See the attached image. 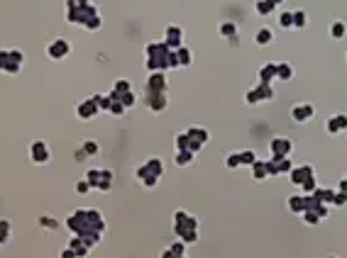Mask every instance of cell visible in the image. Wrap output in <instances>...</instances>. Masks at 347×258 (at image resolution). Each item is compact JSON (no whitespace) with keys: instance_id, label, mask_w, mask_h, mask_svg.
Masks as SVG:
<instances>
[{"instance_id":"4","label":"cell","mask_w":347,"mask_h":258,"mask_svg":"<svg viewBox=\"0 0 347 258\" xmlns=\"http://www.w3.org/2000/svg\"><path fill=\"white\" fill-rule=\"evenodd\" d=\"M171 52L174 49H169L166 47V42L161 39V42H149L147 47H144V54H147V59H144V66H147V71L149 73H154V71H169L171 69Z\"/></svg>"},{"instance_id":"44","label":"cell","mask_w":347,"mask_h":258,"mask_svg":"<svg viewBox=\"0 0 347 258\" xmlns=\"http://www.w3.org/2000/svg\"><path fill=\"white\" fill-rule=\"evenodd\" d=\"M301 188H303V195H310V192H315V190H318V180H315V175H313V178H308V180H306Z\"/></svg>"},{"instance_id":"53","label":"cell","mask_w":347,"mask_h":258,"mask_svg":"<svg viewBox=\"0 0 347 258\" xmlns=\"http://www.w3.org/2000/svg\"><path fill=\"white\" fill-rule=\"evenodd\" d=\"M74 5H88V3H93V0H71Z\"/></svg>"},{"instance_id":"45","label":"cell","mask_w":347,"mask_h":258,"mask_svg":"<svg viewBox=\"0 0 347 258\" xmlns=\"http://www.w3.org/2000/svg\"><path fill=\"white\" fill-rule=\"evenodd\" d=\"M169 248L174 251V256H186V243H184L181 239H179V241H174Z\"/></svg>"},{"instance_id":"36","label":"cell","mask_w":347,"mask_h":258,"mask_svg":"<svg viewBox=\"0 0 347 258\" xmlns=\"http://www.w3.org/2000/svg\"><path fill=\"white\" fill-rule=\"evenodd\" d=\"M279 27H284V30H291V27H293V13H291V10L279 13Z\"/></svg>"},{"instance_id":"23","label":"cell","mask_w":347,"mask_h":258,"mask_svg":"<svg viewBox=\"0 0 347 258\" xmlns=\"http://www.w3.org/2000/svg\"><path fill=\"white\" fill-rule=\"evenodd\" d=\"M296 76V69H293V64H276V78L279 81H291Z\"/></svg>"},{"instance_id":"31","label":"cell","mask_w":347,"mask_h":258,"mask_svg":"<svg viewBox=\"0 0 347 258\" xmlns=\"http://www.w3.org/2000/svg\"><path fill=\"white\" fill-rule=\"evenodd\" d=\"M13 236V224L8 219H0V246H5Z\"/></svg>"},{"instance_id":"14","label":"cell","mask_w":347,"mask_h":258,"mask_svg":"<svg viewBox=\"0 0 347 258\" xmlns=\"http://www.w3.org/2000/svg\"><path fill=\"white\" fill-rule=\"evenodd\" d=\"M164 42H166V47L169 49H181L184 47V30L179 27V25H169L166 27V32H164Z\"/></svg>"},{"instance_id":"6","label":"cell","mask_w":347,"mask_h":258,"mask_svg":"<svg viewBox=\"0 0 347 258\" xmlns=\"http://www.w3.org/2000/svg\"><path fill=\"white\" fill-rule=\"evenodd\" d=\"M83 178H86V180L91 183V188L98 190V192H110V188H113V183H115V173H113L110 168H88Z\"/></svg>"},{"instance_id":"19","label":"cell","mask_w":347,"mask_h":258,"mask_svg":"<svg viewBox=\"0 0 347 258\" xmlns=\"http://www.w3.org/2000/svg\"><path fill=\"white\" fill-rule=\"evenodd\" d=\"M286 205H289V209H291L293 214H303V212L308 209V205H306V195H291V197L286 200Z\"/></svg>"},{"instance_id":"7","label":"cell","mask_w":347,"mask_h":258,"mask_svg":"<svg viewBox=\"0 0 347 258\" xmlns=\"http://www.w3.org/2000/svg\"><path fill=\"white\" fill-rule=\"evenodd\" d=\"M74 112H76V117H78L81 122H91V120H96V117L103 112V110H100V93L88 95V98H83L81 103H76Z\"/></svg>"},{"instance_id":"10","label":"cell","mask_w":347,"mask_h":258,"mask_svg":"<svg viewBox=\"0 0 347 258\" xmlns=\"http://www.w3.org/2000/svg\"><path fill=\"white\" fill-rule=\"evenodd\" d=\"M291 151H293V141L289 137H274L269 144L271 158H286V156H291Z\"/></svg>"},{"instance_id":"38","label":"cell","mask_w":347,"mask_h":258,"mask_svg":"<svg viewBox=\"0 0 347 258\" xmlns=\"http://www.w3.org/2000/svg\"><path fill=\"white\" fill-rule=\"evenodd\" d=\"M117 100L122 103V107H125V110H130V107L137 103V95H135V90H127V93H122Z\"/></svg>"},{"instance_id":"21","label":"cell","mask_w":347,"mask_h":258,"mask_svg":"<svg viewBox=\"0 0 347 258\" xmlns=\"http://www.w3.org/2000/svg\"><path fill=\"white\" fill-rule=\"evenodd\" d=\"M37 224H39L42 229H47V231H57V229L61 226V222H59L57 217H52V214H39V217H37Z\"/></svg>"},{"instance_id":"32","label":"cell","mask_w":347,"mask_h":258,"mask_svg":"<svg viewBox=\"0 0 347 258\" xmlns=\"http://www.w3.org/2000/svg\"><path fill=\"white\" fill-rule=\"evenodd\" d=\"M176 59H179V66H191L193 64V52L181 47V49H176Z\"/></svg>"},{"instance_id":"46","label":"cell","mask_w":347,"mask_h":258,"mask_svg":"<svg viewBox=\"0 0 347 258\" xmlns=\"http://www.w3.org/2000/svg\"><path fill=\"white\" fill-rule=\"evenodd\" d=\"M342 205H347V192H340V190L335 188V197H332V207H342Z\"/></svg>"},{"instance_id":"47","label":"cell","mask_w":347,"mask_h":258,"mask_svg":"<svg viewBox=\"0 0 347 258\" xmlns=\"http://www.w3.org/2000/svg\"><path fill=\"white\" fill-rule=\"evenodd\" d=\"M245 103H250V105H257V103H262L254 88H250V90H247V95H245Z\"/></svg>"},{"instance_id":"35","label":"cell","mask_w":347,"mask_h":258,"mask_svg":"<svg viewBox=\"0 0 347 258\" xmlns=\"http://www.w3.org/2000/svg\"><path fill=\"white\" fill-rule=\"evenodd\" d=\"M306 25H308L306 10H293V30H303Z\"/></svg>"},{"instance_id":"49","label":"cell","mask_w":347,"mask_h":258,"mask_svg":"<svg viewBox=\"0 0 347 258\" xmlns=\"http://www.w3.org/2000/svg\"><path fill=\"white\" fill-rule=\"evenodd\" d=\"M267 163V173L271 175V178H276L279 175V171H276V163H274V158H269V161H264Z\"/></svg>"},{"instance_id":"34","label":"cell","mask_w":347,"mask_h":258,"mask_svg":"<svg viewBox=\"0 0 347 258\" xmlns=\"http://www.w3.org/2000/svg\"><path fill=\"white\" fill-rule=\"evenodd\" d=\"M127 90H132V86H130V81H127V78H117V81H115V86H113V90H110V93H113V95H117V98H120V95H122V93H127Z\"/></svg>"},{"instance_id":"27","label":"cell","mask_w":347,"mask_h":258,"mask_svg":"<svg viewBox=\"0 0 347 258\" xmlns=\"http://www.w3.org/2000/svg\"><path fill=\"white\" fill-rule=\"evenodd\" d=\"M274 78H276V64H264L259 69V81L262 83H271Z\"/></svg>"},{"instance_id":"39","label":"cell","mask_w":347,"mask_h":258,"mask_svg":"<svg viewBox=\"0 0 347 258\" xmlns=\"http://www.w3.org/2000/svg\"><path fill=\"white\" fill-rule=\"evenodd\" d=\"M176 151H191V141H189V134H186V132L176 134Z\"/></svg>"},{"instance_id":"41","label":"cell","mask_w":347,"mask_h":258,"mask_svg":"<svg viewBox=\"0 0 347 258\" xmlns=\"http://www.w3.org/2000/svg\"><path fill=\"white\" fill-rule=\"evenodd\" d=\"M225 168H230V171L242 168V163H240V151H237V154H228V156H225Z\"/></svg>"},{"instance_id":"5","label":"cell","mask_w":347,"mask_h":258,"mask_svg":"<svg viewBox=\"0 0 347 258\" xmlns=\"http://www.w3.org/2000/svg\"><path fill=\"white\" fill-rule=\"evenodd\" d=\"M25 66V52L22 49H0V73L15 76Z\"/></svg>"},{"instance_id":"20","label":"cell","mask_w":347,"mask_h":258,"mask_svg":"<svg viewBox=\"0 0 347 258\" xmlns=\"http://www.w3.org/2000/svg\"><path fill=\"white\" fill-rule=\"evenodd\" d=\"M254 42H257L259 47H269V44H274V32H271V27H262V30H257Z\"/></svg>"},{"instance_id":"54","label":"cell","mask_w":347,"mask_h":258,"mask_svg":"<svg viewBox=\"0 0 347 258\" xmlns=\"http://www.w3.org/2000/svg\"><path fill=\"white\" fill-rule=\"evenodd\" d=\"M325 258H340V256H325Z\"/></svg>"},{"instance_id":"3","label":"cell","mask_w":347,"mask_h":258,"mask_svg":"<svg viewBox=\"0 0 347 258\" xmlns=\"http://www.w3.org/2000/svg\"><path fill=\"white\" fill-rule=\"evenodd\" d=\"M174 234H176L186 246L198 241V217L186 212V209H176L174 212Z\"/></svg>"},{"instance_id":"42","label":"cell","mask_w":347,"mask_h":258,"mask_svg":"<svg viewBox=\"0 0 347 258\" xmlns=\"http://www.w3.org/2000/svg\"><path fill=\"white\" fill-rule=\"evenodd\" d=\"M301 217H303V222H306L308 226H315V224H320V222H323V219H320V217H318V214H315L313 209H306V212H303Z\"/></svg>"},{"instance_id":"8","label":"cell","mask_w":347,"mask_h":258,"mask_svg":"<svg viewBox=\"0 0 347 258\" xmlns=\"http://www.w3.org/2000/svg\"><path fill=\"white\" fill-rule=\"evenodd\" d=\"M69 54H71V42L64 37H57L47 44V59H52V61H64Z\"/></svg>"},{"instance_id":"52","label":"cell","mask_w":347,"mask_h":258,"mask_svg":"<svg viewBox=\"0 0 347 258\" xmlns=\"http://www.w3.org/2000/svg\"><path fill=\"white\" fill-rule=\"evenodd\" d=\"M337 190H340V192H347V178H342V180L337 183Z\"/></svg>"},{"instance_id":"30","label":"cell","mask_w":347,"mask_h":258,"mask_svg":"<svg viewBox=\"0 0 347 258\" xmlns=\"http://www.w3.org/2000/svg\"><path fill=\"white\" fill-rule=\"evenodd\" d=\"M250 171H252V178H254V180H264V178H269V173H267V163H264V161H254V163L250 166Z\"/></svg>"},{"instance_id":"13","label":"cell","mask_w":347,"mask_h":258,"mask_svg":"<svg viewBox=\"0 0 347 258\" xmlns=\"http://www.w3.org/2000/svg\"><path fill=\"white\" fill-rule=\"evenodd\" d=\"M315 175V166L313 163H301V166H293L291 168V173H289V178H291V183L296 185V188H301L308 178H313Z\"/></svg>"},{"instance_id":"57","label":"cell","mask_w":347,"mask_h":258,"mask_svg":"<svg viewBox=\"0 0 347 258\" xmlns=\"http://www.w3.org/2000/svg\"><path fill=\"white\" fill-rule=\"evenodd\" d=\"M345 178H347V175H345Z\"/></svg>"},{"instance_id":"25","label":"cell","mask_w":347,"mask_h":258,"mask_svg":"<svg viewBox=\"0 0 347 258\" xmlns=\"http://www.w3.org/2000/svg\"><path fill=\"white\" fill-rule=\"evenodd\" d=\"M328 32H330V37H332V39H342V37L347 34V25H345L342 20H332V22H330V27H328Z\"/></svg>"},{"instance_id":"43","label":"cell","mask_w":347,"mask_h":258,"mask_svg":"<svg viewBox=\"0 0 347 258\" xmlns=\"http://www.w3.org/2000/svg\"><path fill=\"white\" fill-rule=\"evenodd\" d=\"M74 188H76V192H78V195H88V192L93 190V188H91V183H88L86 178H81V180H76V185H74Z\"/></svg>"},{"instance_id":"15","label":"cell","mask_w":347,"mask_h":258,"mask_svg":"<svg viewBox=\"0 0 347 258\" xmlns=\"http://www.w3.org/2000/svg\"><path fill=\"white\" fill-rule=\"evenodd\" d=\"M169 90V81L164 71H154L147 76V93H166Z\"/></svg>"},{"instance_id":"29","label":"cell","mask_w":347,"mask_h":258,"mask_svg":"<svg viewBox=\"0 0 347 258\" xmlns=\"http://www.w3.org/2000/svg\"><path fill=\"white\" fill-rule=\"evenodd\" d=\"M196 161V154L193 151H176V154H174V163H176V166H189V163H193Z\"/></svg>"},{"instance_id":"1","label":"cell","mask_w":347,"mask_h":258,"mask_svg":"<svg viewBox=\"0 0 347 258\" xmlns=\"http://www.w3.org/2000/svg\"><path fill=\"white\" fill-rule=\"evenodd\" d=\"M74 236H81L88 248L98 246L105 234V217L98 209H76L64 222Z\"/></svg>"},{"instance_id":"55","label":"cell","mask_w":347,"mask_h":258,"mask_svg":"<svg viewBox=\"0 0 347 258\" xmlns=\"http://www.w3.org/2000/svg\"><path fill=\"white\" fill-rule=\"evenodd\" d=\"M176 258H186V256H176Z\"/></svg>"},{"instance_id":"16","label":"cell","mask_w":347,"mask_h":258,"mask_svg":"<svg viewBox=\"0 0 347 258\" xmlns=\"http://www.w3.org/2000/svg\"><path fill=\"white\" fill-rule=\"evenodd\" d=\"M98 154H100V144H98L96 139H83L81 146L74 151V158H76V161H86V158L98 156Z\"/></svg>"},{"instance_id":"12","label":"cell","mask_w":347,"mask_h":258,"mask_svg":"<svg viewBox=\"0 0 347 258\" xmlns=\"http://www.w3.org/2000/svg\"><path fill=\"white\" fill-rule=\"evenodd\" d=\"M291 120L293 122H298V124H306V122H310L313 120V115H315V105L313 103H298V105H293L291 107Z\"/></svg>"},{"instance_id":"28","label":"cell","mask_w":347,"mask_h":258,"mask_svg":"<svg viewBox=\"0 0 347 258\" xmlns=\"http://www.w3.org/2000/svg\"><path fill=\"white\" fill-rule=\"evenodd\" d=\"M254 90H257V95H259L262 103L264 100H274V86L271 83H262L259 81V86H254Z\"/></svg>"},{"instance_id":"26","label":"cell","mask_w":347,"mask_h":258,"mask_svg":"<svg viewBox=\"0 0 347 258\" xmlns=\"http://www.w3.org/2000/svg\"><path fill=\"white\" fill-rule=\"evenodd\" d=\"M144 166H147V171H149L152 175H159V178H161V173H164V161H161L159 156L147 158V161H144Z\"/></svg>"},{"instance_id":"2","label":"cell","mask_w":347,"mask_h":258,"mask_svg":"<svg viewBox=\"0 0 347 258\" xmlns=\"http://www.w3.org/2000/svg\"><path fill=\"white\" fill-rule=\"evenodd\" d=\"M66 22L83 27L86 32H98L103 27V17L98 5L88 3V5H74L71 0H66Z\"/></svg>"},{"instance_id":"48","label":"cell","mask_w":347,"mask_h":258,"mask_svg":"<svg viewBox=\"0 0 347 258\" xmlns=\"http://www.w3.org/2000/svg\"><path fill=\"white\" fill-rule=\"evenodd\" d=\"M59 258H78V256H76V251H74L71 246H64V248L59 251Z\"/></svg>"},{"instance_id":"9","label":"cell","mask_w":347,"mask_h":258,"mask_svg":"<svg viewBox=\"0 0 347 258\" xmlns=\"http://www.w3.org/2000/svg\"><path fill=\"white\" fill-rule=\"evenodd\" d=\"M30 161L37 163V166H47V163L52 161V149H49V144L42 141V139H35V141L30 144Z\"/></svg>"},{"instance_id":"40","label":"cell","mask_w":347,"mask_h":258,"mask_svg":"<svg viewBox=\"0 0 347 258\" xmlns=\"http://www.w3.org/2000/svg\"><path fill=\"white\" fill-rule=\"evenodd\" d=\"M257 161V154L252 151V149H245V151H240V163L242 166H252Z\"/></svg>"},{"instance_id":"56","label":"cell","mask_w":347,"mask_h":258,"mask_svg":"<svg viewBox=\"0 0 347 258\" xmlns=\"http://www.w3.org/2000/svg\"><path fill=\"white\" fill-rule=\"evenodd\" d=\"M345 59H347V54H345Z\"/></svg>"},{"instance_id":"11","label":"cell","mask_w":347,"mask_h":258,"mask_svg":"<svg viewBox=\"0 0 347 258\" xmlns=\"http://www.w3.org/2000/svg\"><path fill=\"white\" fill-rule=\"evenodd\" d=\"M186 134H189V141H191V151H193V154H198V151L208 144V139H211V134H208L206 127H189Z\"/></svg>"},{"instance_id":"22","label":"cell","mask_w":347,"mask_h":258,"mask_svg":"<svg viewBox=\"0 0 347 258\" xmlns=\"http://www.w3.org/2000/svg\"><path fill=\"white\" fill-rule=\"evenodd\" d=\"M69 246L76 251V256H78V258H86V256L91 253V248L83 243V239H81V236H74V234H71V239H69Z\"/></svg>"},{"instance_id":"33","label":"cell","mask_w":347,"mask_h":258,"mask_svg":"<svg viewBox=\"0 0 347 258\" xmlns=\"http://www.w3.org/2000/svg\"><path fill=\"white\" fill-rule=\"evenodd\" d=\"M274 163H276V171H279V175H289V173H291V168H293V163H291V156H286V158H274Z\"/></svg>"},{"instance_id":"51","label":"cell","mask_w":347,"mask_h":258,"mask_svg":"<svg viewBox=\"0 0 347 258\" xmlns=\"http://www.w3.org/2000/svg\"><path fill=\"white\" fill-rule=\"evenodd\" d=\"M159 258H176V256H174V251H171V248H166V251H161V253H159Z\"/></svg>"},{"instance_id":"18","label":"cell","mask_w":347,"mask_h":258,"mask_svg":"<svg viewBox=\"0 0 347 258\" xmlns=\"http://www.w3.org/2000/svg\"><path fill=\"white\" fill-rule=\"evenodd\" d=\"M325 129H328V134H342L347 129V115L337 112V115L328 117L325 120Z\"/></svg>"},{"instance_id":"17","label":"cell","mask_w":347,"mask_h":258,"mask_svg":"<svg viewBox=\"0 0 347 258\" xmlns=\"http://www.w3.org/2000/svg\"><path fill=\"white\" fill-rule=\"evenodd\" d=\"M147 107L152 112H164L169 107V93H147Z\"/></svg>"},{"instance_id":"50","label":"cell","mask_w":347,"mask_h":258,"mask_svg":"<svg viewBox=\"0 0 347 258\" xmlns=\"http://www.w3.org/2000/svg\"><path fill=\"white\" fill-rule=\"evenodd\" d=\"M267 3H269V5L274 8V10H279V8H281V5L286 3V0H267Z\"/></svg>"},{"instance_id":"24","label":"cell","mask_w":347,"mask_h":258,"mask_svg":"<svg viewBox=\"0 0 347 258\" xmlns=\"http://www.w3.org/2000/svg\"><path fill=\"white\" fill-rule=\"evenodd\" d=\"M218 32H220V37H225V39H235V37H237V25L230 22V20H225V22L218 25Z\"/></svg>"},{"instance_id":"37","label":"cell","mask_w":347,"mask_h":258,"mask_svg":"<svg viewBox=\"0 0 347 258\" xmlns=\"http://www.w3.org/2000/svg\"><path fill=\"white\" fill-rule=\"evenodd\" d=\"M254 10H257V15H262V17H267V15L276 13V10L267 3V0H257V3H254Z\"/></svg>"}]
</instances>
